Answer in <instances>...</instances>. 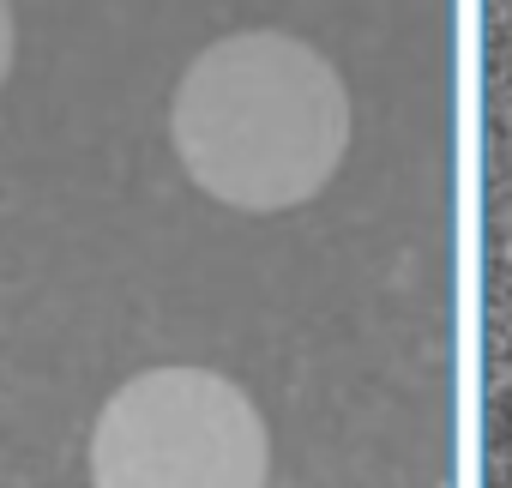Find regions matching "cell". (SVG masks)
Listing matches in <instances>:
<instances>
[{"label": "cell", "instance_id": "obj_2", "mask_svg": "<svg viewBox=\"0 0 512 488\" xmlns=\"http://www.w3.org/2000/svg\"><path fill=\"white\" fill-rule=\"evenodd\" d=\"M272 434L235 380L211 368H145L97 416V488H266Z\"/></svg>", "mask_w": 512, "mask_h": 488}, {"label": "cell", "instance_id": "obj_1", "mask_svg": "<svg viewBox=\"0 0 512 488\" xmlns=\"http://www.w3.org/2000/svg\"><path fill=\"white\" fill-rule=\"evenodd\" d=\"M169 145L217 205L296 211L344 169L350 91L290 31H229L187 61L169 97Z\"/></svg>", "mask_w": 512, "mask_h": 488}, {"label": "cell", "instance_id": "obj_3", "mask_svg": "<svg viewBox=\"0 0 512 488\" xmlns=\"http://www.w3.org/2000/svg\"><path fill=\"white\" fill-rule=\"evenodd\" d=\"M13 49H19V25H13V7L0 0V85H7V73H13Z\"/></svg>", "mask_w": 512, "mask_h": 488}]
</instances>
